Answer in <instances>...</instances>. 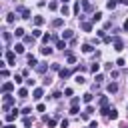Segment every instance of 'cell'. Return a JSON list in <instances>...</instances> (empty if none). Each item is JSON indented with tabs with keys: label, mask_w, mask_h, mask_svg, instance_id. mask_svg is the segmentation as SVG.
<instances>
[{
	"label": "cell",
	"mask_w": 128,
	"mask_h": 128,
	"mask_svg": "<svg viewBox=\"0 0 128 128\" xmlns=\"http://www.w3.org/2000/svg\"><path fill=\"white\" fill-rule=\"evenodd\" d=\"M100 18H102V12H96V14L92 16V22H98Z\"/></svg>",
	"instance_id": "obj_28"
},
{
	"label": "cell",
	"mask_w": 128,
	"mask_h": 128,
	"mask_svg": "<svg viewBox=\"0 0 128 128\" xmlns=\"http://www.w3.org/2000/svg\"><path fill=\"white\" fill-rule=\"evenodd\" d=\"M74 80H76V82H78V84H84V82H86V80H84V76H80V74H78V76H76Z\"/></svg>",
	"instance_id": "obj_31"
},
{
	"label": "cell",
	"mask_w": 128,
	"mask_h": 128,
	"mask_svg": "<svg viewBox=\"0 0 128 128\" xmlns=\"http://www.w3.org/2000/svg\"><path fill=\"white\" fill-rule=\"evenodd\" d=\"M42 96H44V90H42V88H36L34 92H32V98H34V100H40Z\"/></svg>",
	"instance_id": "obj_4"
},
{
	"label": "cell",
	"mask_w": 128,
	"mask_h": 128,
	"mask_svg": "<svg viewBox=\"0 0 128 128\" xmlns=\"http://www.w3.org/2000/svg\"><path fill=\"white\" fill-rule=\"evenodd\" d=\"M32 36H34V38H40V36H42V30H40V28H34V30H32Z\"/></svg>",
	"instance_id": "obj_20"
},
{
	"label": "cell",
	"mask_w": 128,
	"mask_h": 128,
	"mask_svg": "<svg viewBox=\"0 0 128 128\" xmlns=\"http://www.w3.org/2000/svg\"><path fill=\"white\" fill-rule=\"evenodd\" d=\"M72 36H74V32H72V30H64V32H62V38H64V40H70Z\"/></svg>",
	"instance_id": "obj_9"
},
{
	"label": "cell",
	"mask_w": 128,
	"mask_h": 128,
	"mask_svg": "<svg viewBox=\"0 0 128 128\" xmlns=\"http://www.w3.org/2000/svg\"><path fill=\"white\" fill-rule=\"evenodd\" d=\"M12 104H14V98H12L10 94H6V96H4V112H8V108H10Z\"/></svg>",
	"instance_id": "obj_2"
},
{
	"label": "cell",
	"mask_w": 128,
	"mask_h": 128,
	"mask_svg": "<svg viewBox=\"0 0 128 128\" xmlns=\"http://www.w3.org/2000/svg\"><path fill=\"white\" fill-rule=\"evenodd\" d=\"M34 24H36V26H42V24H44V18H42V16H36V18H34Z\"/></svg>",
	"instance_id": "obj_22"
},
{
	"label": "cell",
	"mask_w": 128,
	"mask_h": 128,
	"mask_svg": "<svg viewBox=\"0 0 128 128\" xmlns=\"http://www.w3.org/2000/svg\"><path fill=\"white\" fill-rule=\"evenodd\" d=\"M32 122H34V118H30V116H26V118H24V126H30Z\"/></svg>",
	"instance_id": "obj_30"
},
{
	"label": "cell",
	"mask_w": 128,
	"mask_h": 128,
	"mask_svg": "<svg viewBox=\"0 0 128 128\" xmlns=\"http://www.w3.org/2000/svg\"><path fill=\"white\" fill-rule=\"evenodd\" d=\"M98 104H100V110H102V108H108V96H102Z\"/></svg>",
	"instance_id": "obj_10"
},
{
	"label": "cell",
	"mask_w": 128,
	"mask_h": 128,
	"mask_svg": "<svg viewBox=\"0 0 128 128\" xmlns=\"http://www.w3.org/2000/svg\"><path fill=\"white\" fill-rule=\"evenodd\" d=\"M78 102H80V98H78V96H74V98H72V106H78Z\"/></svg>",
	"instance_id": "obj_35"
},
{
	"label": "cell",
	"mask_w": 128,
	"mask_h": 128,
	"mask_svg": "<svg viewBox=\"0 0 128 128\" xmlns=\"http://www.w3.org/2000/svg\"><path fill=\"white\" fill-rule=\"evenodd\" d=\"M66 2H70V0H62V4H66Z\"/></svg>",
	"instance_id": "obj_43"
},
{
	"label": "cell",
	"mask_w": 128,
	"mask_h": 128,
	"mask_svg": "<svg viewBox=\"0 0 128 128\" xmlns=\"http://www.w3.org/2000/svg\"><path fill=\"white\" fill-rule=\"evenodd\" d=\"M12 88H14V84H12V82H4V84H2V92H4V94L12 92Z\"/></svg>",
	"instance_id": "obj_7"
},
{
	"label": "cell",
	"mask_w": 128,
	"mask_h": 128,
	"mask_svg": "<svg viewBox=\"0 0 128 128\" xmlns=\"http://www.w3.org/2000/svg\"><path fill=\"white\" fill-rule=\"evenodd\" d=\"M36 110H38V112H44V110H46V106H44V104H38V106H36Z\"/></svg>",
	"instance_id": "obj_36"
},
{
	"label": "cell",
	"mask_w": 128,
	"mask_h": 128,
	"mask_svg": "<svg viewBox=\"0 0 128 128\" xmlns=\"http://www.w3.org/2000/svg\"><path fill=\"white\" fill-rule=\"evenodd\" d=\"M6 60H8V64H14V62H16V54H14L12 50H8V52H6Z\"/></svg>",
	"instance_id": "obj_6"
},
{
	"label": "cell",
	"mask_w": 128,
	"mask_h": 128,
	"mask_svg": "<svg viewBox=\"0 0 128 128\" xmlns=\"http://www.w3.org/2000/svg\"><path fill=\"white\" fill-rule=\"evenodd\" d=\"M124 30H126V32H128V20H126V22H124Z\"/></svg>",
	"instance_id": "obj_41"
},
{
	"label": "cell",
	"mask_w": 128,
	"mask_h": 128,
	"mask_svg": "<svg viewBox=\"0 0 128 128\" xmlns=\"http://www.w3.org/2000/svg\"><path fill=\"white\" fill-rule=\"evenodd\" d=\"M60 128H68V120H62L60 122Z\"/></svg>",
	"instance_id": "obj_38"
},
{
	"label": "cell",
	"mask_w": 128,
	"mask_h": 128,
	"mask_svg": "<svg viewBox=\"0 0 128 128\" xmlns=\"http://www.w3.org/2000/svg\"><path fill=\"white\" fill-rule=\"evenodd\" d=\"M116 66H126V60H124V58H118V60H116Z\"/></svg>",
	"instance_id": "obj_33"
},
{
	"label": "cell",
	"mask_w": 128,
	"mask_h": 128,
	"mask_svg": "<svg viewBox=\"0 0 128 128\" xmlns=\"http://www.w3.org/2000/svg\"><path fill=\"white\" fill-rule=\"evenodd\" d=\"M106 6H108L110 10H114V8H116V0H108V4H106Z\"/></svg>",
	"instance_id": "obj_29"
},
{
	"label": "cell",
	"mask_w": 128,
	"mask_h": 128,
	"mask_svg": "<svg viewBox=\"0 0 128 128\" xmlns=\"http://www.w3.org/2000/svg\"><path fill=\"white\" fill-rule=\"evenodd\" d=\"M2 36H4V42H10V34H8V32H4Z\"/></svg>",
	"instance_id": "obj_40"
},
{
	"label": "cell",
	"mask_w": 128,
	"mask_h": 128,
	"mask_svg": "<svg viewBox=\"0 0 128 128\" xmlns=\"http://www.w3.org/2000/svg\"><path fill=\"white\" fill-rule=\"evenodd\" d=\"M40 52H42L44 56H50V54H52V48H50V46H44V48H40Z\"/></svg>",
	"instance_id": "obj_13"
},
{
	"label": "cell",
	"mask_w": 128,
	"mask_h": 128,
	"mask_svg": "<svg viewBox=\"0 0 128 128\" xmlns=\"http://www.w3.org/2000/svg\"><path fill=\"white\" fill-rule=\"evenodd\" d=\"M18 96H20V98H26V96H28V90H26V88H20V90H18Z\"/></svg>",
	"instance_id": "obj_23"
},
{
	"label": "cell",
	"mask_w": 128,
	"mask_h": 128,
	"mask_svg": "<svg viewBox=\"0 0 128 128\" xmlns=\"http://www.w3.org/2000/svg\"><path fill=\"white\" fill-rule=\"evenodd\" d=\"M62 24H64V20H62V18H56V20H52V26H54V28H58V26H62Z\"/></svg>",
	"instance_id": "obj_21"
},
{
	"label": "cell",
	"mask_w": 128,
	"mask_h": 128,
	"mask_svg": "<svg viewBox=\"0 0 128 128\" xmlns=\"http://www.w3.org/2000/svg\"><path fill=\"white\" fill-rule=\"evenodd\" d=\"M80 26H82V30H86V32H90V30H92V22H82Z\"/></svg>",
	"instance_id": "obj_17"
},
{
	"label": "cell",
	"mask_w": 128,
	"mask_h": 128,
	"mask_svg": "<svg viewBox=\"0 0 128 128\" xmlns=\"http://www.w3.org/2000/svg\"><path fill=\"white\" fill-rule=\"evenodd\" d=\"M56 48H60V50H66V40H56Z\"/></svg>",
	"instance_id": "obj_15"
},
{
	"label": "cell",
	"mask_w": 128,
	"mask_h": 128,
	"mask_svg": "<svg viewBox=\"0 0 128 128\" xmlns=\"http://www.w3.org/2000/svg\"><path fill=\"white\" fill-rule=\"evenodd\" d=\"M112 44H114V50H118V52L124 48V42H122V38H118V36L112 38Z\"/></svg>",
	"instance_id": "obj_1"
},
{
	"label": "cell",
	"mask_w": 128,
	"mask_h": 128,
	"mask_svg": "<svg viewBox=\"0 0 128 128\" xmlns=\"http://www.w3.org/2000/svg\"><path fill=\"white\" fill-rule=\"evenodd\" d=\"M60 12H62L64 16H68V14H70V10H68V6H66V4H62V8H60Z\"/></svg>",
	"instance_id": "obj_25"
},
{
	"label": "cell",
	"mask_w": 128,
	"mask_h": 128,
	"mask_svg": "<svg viewBox=\"0 0 128 128\" xmlns=\"http://www.w3.org/2000/svg\"><path fill=\"white\" fill-rule=\"evenodd\" d=\"M70 114H78V106H72L70 108Z\"/></svg>",
	"instance_id": "obj_37"
},
{
	"label": "cell",
	"mask_w": 128,
	"mask_h": 128,
	"mask_svg": "<svg viewBox=\"0 0 128 128\" xmlns=\"http://www.w3.org/2000/svg\"><path fill=\"white\" fill-rule=\"evenodd\" d=\"M24 44H34V36H24Z\"/></svg>",
	"instance_id": "obj_27"
},
{
	"label": "cell",
	"mask_w": 128,
	"mask_h": 128,
	"mask_svg": "<svg viewBox=\"0 0 128 128\" xmlns=\"http://www.w3.org/2000/svg\"><path fill=\"white\" fill-rule=\"evenodd\" d=\"M90 70H92V72H98V70H100V64H96V62H94L92 66H90Z\"/></svg>",
	"instance_id": "obj_32"
},
{
	"label": "cell",
	"mask_w": 128,
	"mask_h": 128,
	"mask_svg": "<svg viewBox=\"0 0 128 128\" xmlns=\"http://www.w3.org/2000/svg\"><path fill=\"white\" fill-rule=\"evenodd\" d=\"M48 8H50V10H56V8H58V4H56V2H50V4H48Z\"/></svg>",
	"instance_id": "obj_34"
},
{
	"label": "cell",
	"mask_w": 128,
	"mask_h": 128,
	"mask_svg": "<svg viewBox=\"0 0 128 128\" xmlns=\"http://www.w3.org/2000/svg\"><path fill=\"white\" fill-rule=\"evenodd\" d=\"M58 74H60V78H68V76H70L72 72H70V70H66V68H62V70H60Z\"/></svg>",
	"instance_id": "obj_16"
},
{
	"label": "cell",
	"mask_w": 128,
	"mask_h": 128,
	"mask_svg": "<svg viewBox=\"0 0 128 128\" xmlns=\"http://www.w3.org/2000/svg\"><path fill=\"white\" fill-rule=\"evenodd\" d=\"M106 92H110V94H114V92H118V84H116V82H112V84H108V86H106Z\"/></svg>",
	"instance_id": "obj_8"
},
{
	"label": "cell",
	"mask_w": 128,
	"mask_h": 128,
	"mask_svg": "<svg viewBox=\"0 0 128 128\" xmlns=\"http://www.w3.org/2000/svg\"><path fill=\"white\" fill-rule=\"evenodd\" d=\"M36 72H46V62H42V64H38V66H36Z\"/></svg>",
	"instance_id": "obj_19"
},
{
	"label": "cell",
	"mask_w": 128,
	"mask_h": 128,
	"mask_svg": "<svg viewBox=\"0 0 128 128\" xmlns=\"http://www.w3.org/2000/svg\"><path fill=\"white\" fill-rule=\"evenodd\" d=\"M80 4H82V8H84L86 12H88V10H92V4L88 2V0H80Z\"/></svg>",
	"instance_id": "obj_11"
},
{
	"label": "cell",
	"mask_w": 128,
	"mask_h": 128,
	"mask_svg": "<svg viewBox=\"0 0 128 128\" xmlns=\"http://www.w3.org/2000/svg\"><path fill=\"white\" fill-rule=\"evenodd\" d=\"M16 116H18V110L14 108L12 112H8V114H6V120H8V122H12V120H16Z\"/></svg>",
	"instance_id": "obj_5"
},
{
	"label": "cell",
	"mask_w": 128,
	"mask_h": 128,
	"mask_svg": "<svg viewBox=\"0 0 128 128\" xmlns=\"http://www.w3.org/2000/svg\"><path fill=\"white\" fill-rule=\"evenodd\" d=\"M14 52L16 54H22L24 52V44H14Z\"/></svg>",
	"instance_id": "obj_14"
},
{
	"label": "cell",
	"mask_w": 128,
	"mask_h": 128,
	"mask_svg": "<svg viewBox=\"0 0 128 128\" xmlns=\"http://www.w3.org/2000/svg\"><path fill=\"white\" fill-rule=\"evenodd\" d=\"M14 20H16V14H8V16H6V22H8V24H12Z\"/></svg>",
	"instance_id": "obj_26"
},
{
	"label": "cell",
	"mask_w": 128,
	"mask_h": 128,
	"mask_svg": "<svg viewBox=\"0 0 128 128\" xmlns=\"http://www.w3.org/2000/svg\"><path fill=\"white\" fill-rule=\"evenodd\" d=\"M92 98H94V96H92V92H86V94L82 96V100H84L86 104H90V102H92Z\"/></svg>",
	"instance_id": "obj_12"
},
{
	"label": "cell",
	"mask_w": 128,
	"mask_h": 128,
	"mask_svg": "<svg viewBox=\"0 0 128 128\" xmlns=\"http://www.w3.org/2000/svg\"><path fill=\"white\" fill-rule=\"evenodd\" d=\"M92 112H94V108H92V106H86V114H88V116L92 114Z\"/></svg>",
	"instance_id": "obj_39"
},
{
	"label": "cell",
	"mask_w": 128,
	"mask_h": 128,
	"mask_svg": "<svg viewBox=\"0 0 128 128\" xmlns=\"http://www.w3.org/2000/svg\"><path fill=\"white\" fill-rule=\"evenodd\" d=\"M16 12H20V14H22V18H30V10L24 8V6H16Z\"/></svg>",
	"instance_id": "obj_3"
},
{
	"label": "cell",
	"mask_w": 128,
	"mask_h": 128,
	"mask_svg": "<svg viewBox=\"0 0 128 128\" xmlns=\"http://www.w3.org/2000/svg\"><path fill=\"white\" fill-rule=\"evenodd\" d=\"M14 36H18V38L24 36V28H16V30H14Z\"/></svg>",
	"instance_id": "obj_24"
},
{
	"label": "cell",
	"mask_w": 128,
	"mask_h": 128,
	"mask_svg": "<svg viewBox=\"0 0 128 128\" xmlns=\"http://www.w3.org/2000/svg\"><path fill=\"white\" fill-rule=\"evenodd\" d=\"M120 2H122V4H128V0H120Z\"/></svg>",
	"instance_id": "obj_42"
},
{
	"label": "cell",
	"mask_w": 128,
	"mask_h": 128,
	"mask_svg": "<svg viewBox=\"0 0 128 128\" xmlns=\"http://www.w3.org/2000/svg\"><path fill=\"white\" fill-rule=\"evenodd\" d=\"M82 52H84V54H90V52H92V44H84V46H82Z\"/></svg>",
	"instance_id": "obj_18"
}]
</instances>
